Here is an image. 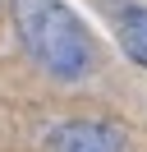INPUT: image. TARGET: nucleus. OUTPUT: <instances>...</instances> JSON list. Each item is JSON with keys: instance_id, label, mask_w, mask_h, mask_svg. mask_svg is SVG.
Here are the masks:
<instances>
[{"instance_id": "obj_3", "label": "nucleus", "mask_w": 147, "mask_h": 152, "mask_svg": "<svg viewBox=\"0 0 147 152\" xmlns=\"http://www.w3.org/2000/svg\"><path fill=\"white\" fill-rule=\"evenodd\" d=\"M115 32H119V46H124V56H129V60H138V65L147 69V10H143V5H129V10H119Z\"/></svg>"}, {"instance_id": "obj_1", "label": "nucleus", "mask_w": 147, "mask_h": 152, "mask_svg": "<svg viewBox=\"0 0 147 152\" xmlns=\"http://www.w3.org/2000/svg\"><path fill=\"white\" fill-rule=\"evenodd\" d=\"M14 32L23 51L46 69L51 78H83L97 60L92 32L64 0H9Z\"/></svg>"}, {"instance_id": "obj_2", "label": "nucleus", "mask_w": 147, "mask_h": 152, "mask_svg": "<svg viewBox=\"0 0 147 152\" xmlns=\"http://www.w3.org/2000/svg\"><path fill=\"white\" fill-rule=\"evenodd\" d=\"M46 152H124V129L115 120H64L46 134Z\"/></svg>"}]
</instances>
